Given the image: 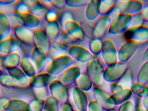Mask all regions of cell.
I'll use <instances>...</instances> for the list:
<instances>
[{
    "label": "cell",
    "instance_id": "obj_24",
    "mask_svg": "<svg viewBox=\"0 0 148 111\" xmlns=\"http://www.w3.org/2000/svg\"><path fill=\"white\" fill-rule=\"evenodd\" d=\"M67 46L59 42L53 41L50 42V48L47 54L54 59L59 56L67 54Z\"/></svg>",
    "mask_w": 148,
    "mask_h": 111
},
{
    "label": "cell",
    "instance_id": "obj_35",
    "mask_svg": "<svg viewBox=\"0 0 148 111\" xmlns=\"http://www.w3.org/2000/svg\"><path fill=\"white\" fill-rule=\"evenodd\" d=\"M15 4V9L14 11L19 13H24L29 12L27 7L23 1H16Z\"/></svg>",
    "mask_w": 148,
    "mask_h": 111
},
{
    "label": "cell",
    "instance_id": "obj_41",
    "mask_svg": "<svg viewBox=\"0 0 148 111\" xmlns=\"http://www.w3.org/2000/svg\"><path fill=\"white\" fill-rule=\"evenodd\" d=\"M9 99L6 97H0V111H5L4 106L8 103Z\"/></svg>",
    "mask_w": 148,
    "mask_h": 111
},
{
    "label": "cell",
    "instance_id": "obj_48",
    "mask_svg": "<svg viewBox=\"0 0 148 111\" xmlns=\"http://www.w3.org/2000/svg\"><path fill=\"white\" fill-rule=\"evenodd\" d=\"M114 111V110H112V111Z\"/></svg>",
    "mask_w": 148,
    "mask_h": 111
},
{
    "label": "cell",
    "instance_id": "obj_43",
    "mask_svg": "<svg viewBox=\"0 0 148 111\" xmlns=\"http://www.w3.org/2000/svg\"><path fill=\"white\" fill-rule=\"evenodd\" d=\"M16 2L15 1H12V0H1L0 1V4L2 5H8L12 4L13 3Z\"/></svg>",
    "mask_w": 148,
    "mask_h": 111
},
{
    "label": "cell",
    "instance_id": "obj_21",
    "mask_svg": "<svg viewBox=\"0 0 148 111\" xmlns=\"http://www.w3.org/2000/svg\"><path fill=\"white\" fill-rule=\"evenodd\" d=\"M5 111H31L27 102L19 99L9 100L4 106Z\"/></svg>",
    "mask_w": 148,
    "mask_h": 111
},
{
    "label": "cell",
    "instance_id": "obj_28",
    "mask_svg": "<svg viewBox=\"0 0 148 111\" xmlns=\"http://www.w3.org/2000/svg\"><path fill=\"white\" fill-rule=\"evenodd\" d=\"M59 103L57 99L51 96L46 99L43 111H58Z\"/></svg>",
    "mask_w": 148,
    "mask_h": 111
},
{
    "label": "cell",
    "instance_id": "obj_25",
    "mask_svg": "<svg viewBox=\"0 0 148 111\" xmlns=\"http://www.w3.org/2000/svg\"><path fill=\"white\" fill-rule=\"evenodd\" d=\"M77 88L84 91H88L92 86V82L87 72H82L75 82Z\"/></svg>",
    "mask_w": 148,
    "mask_h": 111
},
{
    "label": "cell",
    "instance_id": "obj_9",
    "mask_svg": "<svg viewBox=\"0 0 148 111\" xmlns=\"http://www.w3.org/2000/svg\"><path fill=\"white\" fill-rule=\"evenodd\" d=\"M101 54L104 63L107 65H110L115 63L116 61L115 49L113 43L110 40L107 39L103 41Z\"/></svg>",
    "mask_w": 148,
    "mask_h": 111
},
{
    "label": "cell",
    "instance_id": "obj_15",
    "mask_svg": "<svg viewBox=\"0 0 148 111\" xmlns=\"http://www.w3.org/2000/svg\"><path fill=\"white\" fill-rule=\"evenodd\" d=\"M33 32L30 29L20 25H16L14 30V34L16 38L22 43L31 45H34Z\"/></svg>",
    "mask_w": 148,
    "mask_h": 111
},
{
    "label": "cell",
    "instance_id": "obj_45",
    "mask_svg": "<svg viewBox=\"0 0 148 111\" xmlns=\"http://www.w3.org/2000/svg\"><path fill=\"white\" fill-rule=\"evenodd\" d=\"M144 109L147 111H148V102H144Z\"/></svg>",
    "mask_w": 148,
    "mask_h": 111
},
{
    "label": "cell",
    "instance_id": "obj_38",
    "mask_svg": "<svg viewBox=\"0 0 148 111\" xmlns=\"http://www.w3.org/2000/svg\"><path fill=\"white\" fill-rule=\"evenodd\" d=\"M101 104L96 101H92L89 105L90 111H101Z\"/></svg>",
    "mask_w": 148,
    "mask_h": 111
},
{
    "label": "cell",
    "instance_id": "obj_17",
    "mask_svg": "<svg viewBox=\"0 0 148 111\" xmlns=\"http://www.w3.org/2000/svg\"><path fill=\"white\" fill-rule=\"evenodd\" d=\"M101 1H90L87 4L85 16L87 20L91 21L97 19L100 14Z\"/></svg>",
    "mask_w": 148,
    "mask_h": 111
},
{
    "label": "cell",
    "instance_id": "obj_37",
    "mask_svg": "<svg viewBox=\"0 0 148 111\" xmlns=\"http://www.w3.org/2000/svg\"><path fill=\"white\" fill-rule=\"evenodd\" d=\"M45 17L47 22L56 21L57 18V13L55 10H49L46 12Z\"/></svg>",
    "mask_w": 148,
    "mask_h": 111
},
{
    "label": "cell",
    "instance_id": "obj_34",
    "mask_svg": "<svg viewBox=\"0 0 148 111\" xmlns=\"http://www.w3.org/2000/svg\"><path fill=\"white\" fill-rule=\"evenodd\" d=\"M89 1L86 0H82V1H77V0H73V1H65V4L69 8H80L85 5H87Z\"/></svg>",
    "mask_w": 148,
    "mask_h": 111
},
{
    "label": "cell",
    "instance_id": "obj_10",
    "mask_svg": "<svg viewBox=\"0 0 148 111\" xmlns=\"http://www.w3.org/2000/svg\"><path fill=\"white\" fill-rule=\"evenodd\" d=\"M50 42L44 30L37 29L33 32V43L36 48L41 49L47 54L50 48Z\"/></svg>",
    "mask_w": 148,
    "mask_h": 111
},
{
    "label": "cell",
    "instance_id": "obj_18",
    "mask_svg": "<svg viewBox=\"0 0 148 111\" xmlns=\"http://www.w3.org/2000/svg\"><path fill=\"white\" fill-rule=\"evenodd\" d=\"M72 94L74 102L77 107L81 111H86L88 105V99L84 92L75 87L73 90Z\"/></svg>",
    "mask_w": 148,
    "mask_h": 111
},
{
    "label": "cell",
    "instance_id": "obj_36",
    "mask_svg": "<svg viewBox=\"0 0 148 111\" xmlns=\"http://www.w3.org/2000/svg\"><path fill=\"white\" fill-rule=\"evenodd\" d=\"M34 89V93L36 98L42 99L44 98L47 99L48 97H47L48 94V91L47 88Z\"/></svg>",
    "mask_w": 148,
    "mask_h": 111
},
{
    "label": "cell",
    "instance_id": "obj_31",
    "mask_svg": "<svg viewBox=\"0 0 148 111\" xmlns=\"http://www.w3.org/2000/svg\"><path fill=\"white\" fill-rule=\"evenodd\" d=\"M114 1H101L100 14L106 16V14L111 10L114 6Z\"/></svg>",
    "mask_w": 148,
    "mask_h": 111
},
{
    "label": "cell",
    "instance_id": "obj_32",
    "mask_svg": "<svg viewBox=\"0 0 148 111\" xmlns=\"http://www.w3.org/2000/svg\"><path fill=\"white\" fill-rule=\"evenodd\" d=\"M44 103L42 99L36 97L31 99L29 104L31 111H40L44 105Z\"/></svg>",
    "mask_w": 148,
    "mask_h": 111
},
{
    "label": "cell",
    "instance_id": "obj_47",
    "mask_svg": "<svg viewBox=\"0 0 148 111\" xmlns=\"http://www.w3.org/2000/svg\"><path fill=\"white\" fill-rule=\"evenodd\" d=\"M0 93H1V88H0Z\"/></svg>",
    "mask_w": 148,
    "mask_h": 111
},
{
    "label": "cell",
    "instance_id": "obj_22",
    "mask_svg": "<svg viewBox=\"0 0 148 111\" xmlns=\"http://www.w3.org/2000/svg\"><path fill=\"white\" fill-rule=\"evenodd\" d=\"M60 23L56 21L46 23L44 31L50 41L57 39L60 31Z\"/></svg>",
    "mask_w": 148,
    "mask_h": 111
},
{
    "label": "cell",
    "instance_id": "obj_7",
    "mask_svg": "<svg viewBox=\"0 0 148 111\" xmlns=\"http://www.w3.org/2000/svg\"><path fill=\"white\" fill-rule=\"evenodd\" d=\"M50 92L52 97L58 102H65L68 98V90L66 85L62 83L59 79H56L49 85Z\"/></svg>",
    "mask_w": 148,
    "mask_h": 111
},
{
    "label": "cell",
    "instance_id": "obj_40",
    "mask_svg": "<svg viewBox=\"0 0 148 111\" xmlns=\"http://www.w3.org/2000/svg\"><path fill=\"white\" fill-rule=\"evenodd\" d=\"M51 5L56 8L62 9L64 8L66 4L64 1H51Z\"/></svg>",
    "mask_w": 148,
    "mask_h": 111
},
{
    "label": "cell",
    "instance_id": "obj_13",
    "mask_svg": "<svg viewBox=\"0 0 148 111\" xmlns=\"http://www.w3.org/2000/svg\"><path fill=\"white\" fill-rule=\"evenodd\" d=\"M63 29L65 33L75 40L81 41L84 37V32L82 28L74 20L66 22Z\"/></svg>",
    "mask_w": 148,
    "mask_h": 111
},
{
    "label": "cell",
    "instance_id": "obj_1",
    "mask_svg": "<svg viewBox=\"0 0 148 111\" xmlns=\"http://www.w3.org/2000/svg\"><path fill=\"white\" fill-rule=\"evenodd\" d=\"M75 61L68 54L63 55L53 59L47 68V72L51 76H59L64 71L73 66Z\"/></svg>",
    "mask_w": 148,
    "mask_h": 111
},
{
    "label": "cell",
    "instance_id": "obj_20",
    "mask_svg": "<svg viewBox=\"0 0 148 111\" xmlns=\"http://www.w3.org/2000/svg\"><path fill=\"white\" fill-rule=\"evenodd\" d=\"M1 66L7 68L19 67L21 57L17 53L0 56Z\"/></svg>",
    "mask_w": 148,
    "mask_h": 111
},
{
    "label": "cell",
    "instance_id": "obj_19",
    "mask_svg": "<svg viewBox=\"0 0 148 111\" xmlns=\"http://www.w3.org/2000/svg\"><path fill=\"white\" fill-rule=\"evenodd\" d=\"M11 30L8 17L3 12H0V41L10 37Z\"/></svg>",
    "mask_w": 148,
    "mask_h": 111
},
{
    "label": "cell",
    "instance_id": "obj_23",
    "mask_svg": "<svg viewBox=\"0 0 148 111\" xmlns=\"http://www.w3.org/2000/svg\"><path fill=\"white\" fill-rule=\"evenodd\" d=\"M20 68L28 77L31 78L37 74L36 70L30 60V57H22L20 62Z\"/></svg>",
    "mask_w": 148,
    "mask_h": 111
},
{
    "label": "cell",
    "instance_id": "obj_33",
    "mask_svg": "<svg viewBox=\"0 0 148 111\" xmlns=\"http://www.w3.org/2000/svg\"><path fill=\"white\" fill-rule=\"evenodd\" d=\"M73 13L69 10H65L62 13L60 17V25L63 28L64 24L69 21H73Z\"/></svg>",
    "mask_w": 148,
    "mask_h": 111
},
{
    "label": "cell",
    "instance_id": "obj_39",
    "mask_svg": "<svg viewBox=\"0 0 148 111\" xmlns=\"http://www.w3.org/2000/svg\"><path fill=\"white\" fill-rule=\"evenodd\" d=\"M134 105L130 102L123 104L120 107L119 111H134Z\"/></svg>",
    "mask_w": 148,
    "mask_h": 111
},
{
    "label": "cell",
    "instance_id": "obj_44",
    "mask_svg": "<svg viewBox=\"0 0 148 111\" xmlns=\"http://www.w3.org/2000/svg\"><path fill=\"white\" fill-rule=\"evenodd\" d=\"M134 111H147L144 109V107H142L141 105H137L135 108Z\"/></svg>",
    "mask_w": 148,
    "mask_h": 111
},
{
    "label": "cell",
    "instance_id": "obj_8",
    "mask_svg": "<svg viewBox=\"0 0 148 111\" xmlns=\"http://www.w3.org/2000/svg\"><path fill=\"white\" fill-rule=\"evenodd\" d=\"M21 44V42L15 37H9L0 41V54L4 55L17 53Z\"/></svg>",
    "mask_w": 148,
    "mask_h": 111
},
{
    "label": "cell",
    "instance_id": "obj_46",
    "mask_svg": "<svg viewBox=\"0 0 148 111\" xmlns=\"http://www.w3.org/2000/svg\"><path fill=\"white\" fill-rule=\"evenodd\" d=\"M2 72L1 70H0V76H1V74H2Z\"/></svg>",
    "mask_w": 148,
    "mask_h": 111
},
{
    "label": "cell",
    "instance_id": "obj_14",
    "mask_svg": "<svg viewBox=\"0 0 148 111\" xmlns=\"http://www.w3.org/2000/svg\"><path fill=\"white\" fill-rule=\"evenodd\" d=\"M111 22L110 17L107 15L103 16L99 18L93 28V37L101 38L108 30Z\"/></svg>",
    "mask_w": 148,
    "mask_h": 111
},
{
    "label": "cell",
    "instance_id": "obj_5",
    "mask_svg": "<svg viewBox=\"0 0 148 111\" xmlns=\"http://www.w3.org/2000/svg\"><path fill=\"white\" fill-rule=\"evenodd\" d=\"M30 58L37 74L42 72L47 64V53L41 49L34 47L31 52Z\"/></svg>",
    "mask_w": 148,
    "mask_h": 111
},
{
    "label": "cell",
    "instance_id": "obj_30",
    "mask_svg": "<svg viewBox=\"0 0 148 111\" xmlns=\"http://www.w3.org/2000/svg\"><path fill=\"white\" fill-rule=\"evenodd\" d=\"M58 42L65 46H70V47H71V46H74V45H77L76 44L80 42V41L72 38V37L68 35L66 33L64 32V34H62V36L60 38L59 41Z\"/></svg>",
    "mask_w": 148,
    "mask_h": 111
},
{
    "label": "cell",
    "instance_id": "obj_2",
    "mask_svg": "<svg viewBox=\"0 0 148 111\" xmlns=\"http://www.w3.org/2000/svg\"><path fill=\"white\" fill-rule=\"evenodd\" d=\"M104 71L103 66L96 57H94L88 63L86 72L92 83L96 85H99L102 83Z\"/></svg>",
    "mask_w": 148,
    "mask_h": 111
},
{
    "label": "cell",
    "instance_id": "obj_4",
    "mask_svg": "<svg viewBox=\"0 0 148 111\" xmlns=\"http://www.w3.org/2000/svg\"><path fill=\"white\" fill-rule=\"evenodd\" d=\"M14 16L19 25L31 30L38 28L40 24V18L29 12L19 13L14 11Z\"/></svg>",
    "mask_w": 148,
    "mask_h": 111
},
{
    "label": "cell",
    "instance_id": "obj_26",
    "mask_svg": "<svg viewBox=\"0 0 148 111\" xmlns=\"http://www.w3.org/2000/svg\"><path fill=\"white\" fill-rule=\"evenodd\" d=\"M103 41L101 38L93 37L90 41V51L95 57L101 54Z\"/></svg>",
    "mask_w": 148,
    "mask_h": 111
},
{
    "label": "cell",
    "instance_id": "obj_6",
    "mask_svg": "<svg viewBox=\"0 0 148 111\" xmlns=\"http://www.w3.org/2000/svg\"><path fill=\"white\" fill-rule=\"evenodd\" d=\"M56 79L47 72L38 73L29 79V85L34 89L47 88Z\"/></svg>",
    "mask_w": 148,
    "mask_h": 111
},
{
    "label": "cell",
    "instance_id": "obj_12",
    "mask_svg": "<svg viewBox=\"0 0 148 111\" xmlns=\"http://www.w3.org/2000/svg\"><path fill=\"white\" fill-rule=\"evenodd\" d=\"M81 73L79 67L73 65L68 68L59 76V80L66 85H70L75 83Z\"/></svg>",
    "mask_w": 148,
    "mask_h": 111
},
{
    "label": "cell",
    "instance_id": "obj_42",
    "mask_svg": "<svg viewBox=\"0 0 148 111\" xmlns=\"http://www.w3.org/2000/svg\"><path fill=\"white\" fill-rule=\"evenodd\" d=\"M60 111H72V108L69 104L64 103L61 106Z\"/></svg>",
    "mask_w": 148,
    "mask_h": 111
},
{
    "label": "cell",
    "instance_id": "obj_16",
    "mask_svg": "<svg viewBox=\"0 0 148 111\" xmlns=\"http://www.w3.org/2000/svg\"><path fill=\"white\" fill-rule=\"evenodd\" d=\"M27 7L29 12L39 18L45 16L47 12V7H45L41 1L35 0L23 1Z\"/></svg>",
    "mask_w": 148,
    "mask_h": 111
},
{
    "label": "cell",
    "instance_id": "obj_3",
    "mask_svg": "<svg viewBox=\"0 0 148 111\" xmlns=\"http://www.w3.org/2000/svg\"><path fill=\"white\" fill-rule=\"evenodd\" d=\"M67 54L75 62L82 63H89L95 57L89 50L77 45L69 47L68 49Z\"/></svg>",
    "mask_w": 148,
    "mask_h": 111
},
{
    "label": "cell",
    "instance_id": "obj_27",
    "mask_svg": "<svg viewBox=\"0 0 148 111\" xmlns=\"http://www.w3.org/2000/svg\"><path fill=\"white\" fill-rule=\"evenodd\" d=\"M94 94L96 99L98 102H100L104 105L108 104V101L110 96L103 90L98 87H95Z\"/></svg>",
    "mask_w": 148,
    "mask_h": 111
},
{
    "label": "cell",
    "instance_id": "obj_29",
    "mask_svg": "<svg viewBox=\"0 0 148 111\" xmlns=\"http://www.w3.org/2000/svg\"><path fill=\"white\" fill-rule=\"evenodd\" d=\"M0 84L8 87H19L8 72H3L0 76Z\"/></svg>",
    "mask_w": 148,
    "mask_h": 111
},
{
    "label": "cell",
    "instance_id": "obj_11",
    "mask_svg": "<svg viewBox=\"0 0 148 111\" xmlns=\"http://www.w3.org/2000/svg\"><path fill=\"white\" fill-rule=\"evenodd\" d=\"M6 69L8 74L19 87H26L29 85V79L20 67H12Z\"/></svg>",
    "mask_w": 148,
    "mask_h": 111
}]
</instances>
